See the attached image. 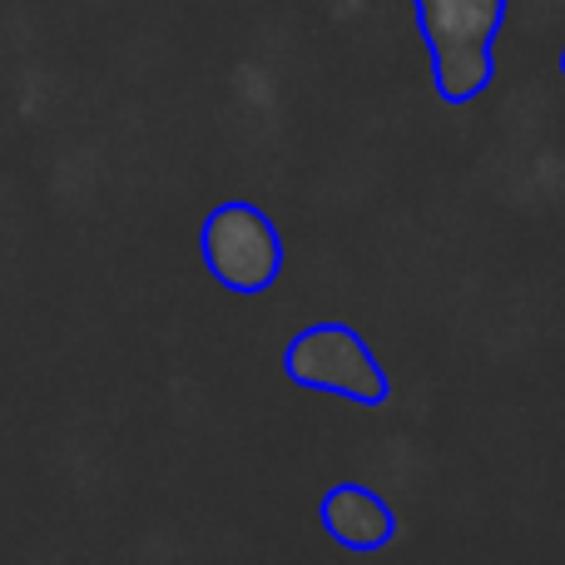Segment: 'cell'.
<instances>
[{
    "mask_svg": "<svg viewBox=\"0 0 565 565\" xmlns=\"http://www.w3.org/2000/svg\"><path fill=\"white\" fill-rule=\"evenodd\" d=\"M507 10L511 0H417V30L427 40L431 89L441 105L461 109L491 89Z\"/></svg>",
    "mask_w": 565,
    "mask_h": 565,
    "instance_id": "1",
    "label": "cell"
},
{
    "mask_svg": "<svg viewBox=\"0 0 565 565\" xmlns=\"http://www.w3.org/2000/svg\"><path fill=\"white\" fill-rule=\"evenodd\" d=\"M282 377L302 392H328L352 407H387L392 377L367 348L358 328L348 322H312L282 348Z\"/></svg>",
    "mask_w": 565,
    "mask_h": 565,
    "instance_id": "2",
    "label": "cell"
},
{
    "mask_svg": "<svg viewBox=\"0 0 565 565\" xmlns=\"http://www.w3.org/2000/svg\"><path fill=\"white\" fill-rule=\"evenodd\" d=\"M199 258L218 288L258 298L278 282L288 248H282V234L268 209L248 204V199H224L218 209H209L204 228H199Z\"/></svg>",
    "mask_w": 565,
    "mask_h": 565,
    "instance_id": "3",
    "label": "cell"
},
{
    "mask_svg": "<svg viewBox=\"0 0 565 565\" xmlns=\"http://www.w3.org/2000/svg\"><path fill=\"white\" fill-rule=\"evenodd\" d=\"M318 526L332 546L352 551V556H372V551H387L392 541H397V511L372 487L338 481V487H328L318 501Z\"/></svg>",
    "mask_w": 565,
    "mask_h": 565,
    "instance_id": "4",
    "label": "cell"
},
{
    "mask_svg": "<svg viewBox=\"0 0 565 565\" xmlns=\"http://www.w3.org/2000/svg\"><path fill=\"white\" fill-rule=\"evenodd\" d=\"M556 65H561V79H565V45H561V55H556Z\"/></svg>",
    "mask_w": 565,
    "mask_h": 565,
    "instance_id": "5",
    "label": "cell"
}]
</instances>
